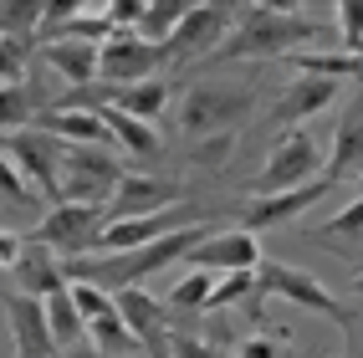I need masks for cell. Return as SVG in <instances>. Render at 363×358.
Instances as JSON below:
<instances>
[{"label":"cell","instance_id":"obj_21","mask_svg":"<svg viewBox=\"0 0 363 358\" xmlns=\"http://www.w3.org/2000/svg\"><path fill=\"white\" fill-rule=\"evenodd\" d=\"M41 62L72 87L98 82V46H87V41H41Z\"/></svg>","mask_w":363,"mask_h":358},{"label":"cell","instance_id":"obj_31","mask_svg":"<svg viewBox=\"0 0 363 358\" xmlns=\"http://www.w3.org/2000/svg\"><path fill=\"white\" fill-rule=\"evenodd\" d=\"M246 292H256V272H225V276H215V292L205 302V313H225V307L246 302Z\"/></svg>","mask_w":363,"mask_h":358},{"label":"cell","instance_id":"obj_39","mask_svg":"<svg viewBox=\"0 0 363 358\" xmlns=\"http://www.w3.org/2000/svg\"><path fill=\"white\" fill-rule=\"evenodd\" d=\"M235 358H281V343L277 338H246V348H240Z\"/></svg>","mask_w":363,"mask_h":358},{"label":"cell","instance_id":"obj_23","mask_svg":"<svg viewBox=\"0 0 363 358\" xmlns=\"http://www.w3.org/2000/svg\"><path fill=\"white\" fill-rule=\"evenodd\" d=\"M98 118H103V128L113 133V143H123L128 154H138V159H154L159 154V133L149 128V123H138V118H128V113H118V108H98Z\"/></svg>","mask_w":363,"mask_h":358},{"label":"cell","instance_id":"obj_6","mask_svg":"<svg viewBox=\"0 0 363 358\" xmlns=\"http://www.w3.org/2000/svg\"><path fill=\"white\" fill-rule=\"evenodd\" d=\"M256 292H261V297H286V302L307 307V313H323V318H333L337 328L348 332V307L337 302L312 272H302V267H286V261H266V256H261V267H256Z\"/></svg>","mask_w":363,"mask_h":358},{"label":"cell","instance_id":"obj_12","mask_svg":"<svg viewBox=\"0 0 363 358\" xmlns=\"http://www.w3.org/2000/svg\"><path fill=\"white\" fill-rule=\"evenodd\" d=\"M230 26H235V11L230 6H189V16L174 26V36H169L159 52H164V62L200 57V52H210V46H220Z\"/></svg>","mask_w":363,"mask_h":358},{"label":"cell","instance_id":"obj_8","mask_svg":"<svg viewBox=\"0 0 363 358\" xmlns=\"http://www.w3.org/2000/svg\"><path fill=\"white\" fill-rule=\"evenodd\" d=\"M154 67H164V52L149 41H138L133 31H113L98 46V82L108 87H133V82H149Z\"/></svg>","mask_w":363,"mask_h":358},{"label":"cell","instance_id":"obj_7","mask_svg":"<svg viewBox=\"0 0 363 358\" xmlns=\"http://www.w3.org/2000/svg\"><path fill=\"white\" fill-rule=\"evenodd\" d=\"M57 149H62V143L46 138V133H36V128H21V133H6V138H0V154H6L16 169H21V179L36 189V200H52V205H62Z\"/></svg>","mask_w":363,"mask_h":358},{"label":"cell","instance_id":"obj_37","mask_svg":"<svg viewBox=\"0 0 363 358\" xmlns=\"http://www.w3.org/2000/svg\"><path fill=\"white\" fill-rule=\"evenodd\" d=\"M174 358H235V353L220 348V343L195 338V332H174Z\"/></svg>","mask_w":363,"mask_h":358},{"label":"cell","instance_id":"obj_25","mask_svg":"<svg viewBox=\"0 0 363 358\" xmlns=\"http://www.w3.org/2000/svg\"><path fill=\"white\" fill-rule=\"evenodd\" d=\"M87 348H98L108 358H128V353H138V338L128 332V323L118 318V307H113V313H103V318L87 323Z\"/></svg>","mask_w":363,"mask_h":358},{"label":"cell","instance_id":"obj_26","mask_svg":"<svg viewBox=\"0 0 363 358\" xmlns=\"http://www.w3.org/2000/svg\"><path fill=\"white\" fill-rule=\"evenodd\" d=\"M46 328H52L57 348H77V343H87V323H82V313H77V307H72L67 286L46 297Z\"/></svg>","mask_w":363,"mask_h":358},{"label":"cell","instance_id":"obj_4","mask_svg":"<svg viewBox=\"0 0 363 358\" xmlns=\"http://www.w3.org/2000/svg\"><path fill=\"white\" fill-rule=\"evenodd\" d=\"M312 179H323V149H318V138L302 133V128H286L272 143V154H266L261 174H256V200L281 195V189H297V184H312Z\"/></svg>","mask_w":363,"mask_h":358},{"label":"cell","instance_id":"obj_30","mask_svg":"<svg viewBox=\"0 0 363 358\" xmlns=\"http://www.w3.org/2000/svg\"><path fill=\"white\" fill-rule=\"evenodd\" d=\"M26 67H31V41L0 36V87H26Z\"/></svg>","mask_w":363,"mask_h":358},{"label":"cell","instance_id":"obj_10","mask_svg":"<svg viewBox=\"0 0 363 358\" xmlns=\"http://www.w3.org/2000/svg\"><path fill=\"white\" fill-rule=\"evenodd\" d=\"M184 225H200V210H195V205L159 210V215H133V220H113V225L98 230V246H92V251H108V256L138 251V246L159 241V235H169V230H184Z\"/></svg>","mask_w":363,"mask_h":358},{"label":"cell","instance_id":"obj_14","mask_svg":"<svg viewBox=\"0 0 363 358\" xmlns=\"http://www.w3.org/2000/svg\"><path fill=\"white\" fill-rule=\"evenodd\" d=\"M184 189L169 184V179H154V174H123L108 200V225L113 220H133V215H159L164 205H179Z\"/></svg>","mask_w":363,"mask_h":358},{"label":"cell","instance_id":"obj_41","mask_svg":"<svg viewBox=\"0 0 363 358\" xmlns=\"http://www.w3.org/2000/svg\"><path fill=\"white\" fill-rule=\"evenodd\" d=\"M72 358H108V353H98V348H87V343H77V348H72Z\"/></svg>","mask_w":363,"mask_h":358},{"label":"cell","instance_id":"obj_3","mask_svg":"<svg viewBox=\"0 0 363 358\" xmlns=\"http://www.w3.org/2000/svg\"><path fill=\"white\" fill-rule=\"evenodd\" d=\"M57 169H62V200L67 205H108L123 164L113 149H87V143H62L57 149Z\"/></svg>","mask_w":363,"mask_h":358},{"label":"cell","instance_id":"obj_38","mask_svg":"<svg viewBox=\"0 0 363 358\" xmlns=\"http://www.w3.org/2000/svg\"><path fill=\"white\" fill-rule=\"evenodd\" d=\"M21 251H26V235H16V230H0V267H6V272H16Z\"/></svg>","mask_w":363,"mask_h":358},{"label":"cell","instance_id":"obj_13","mask_svg":"<svg viewBox=\"0 0 363 358\" xmlns=\"http://www.w3.org/2000/svg\"><path fill=\"white\" fill-rule=\"evenodd\" d=\"M0 307H6L11 332H16V358H62L52 328H46V302L21 297V292H0Z\"/></svg>","mask_w":363,"mask_h":358},{"label":"cell","instance_id":"obj_9","mask_svg":"<svg viewBox=\"0 0 363 358\" xmlns=\"http://www.w3.org/2000/svg\"><path fill=\"white\" fill-rule=\"evenodd\" d=\"M113 307H118V318L128 323V332L138 338V348L149 358H174V328H169L159 297L138 292V286H123V292H113Z\"/></svg>","mask_w":363,"mask_h":358},{"label":"cell","instance_id":"obj_5","mask_svg":"<svg viewBox=\"0 0 363 358\" xmlns=\"http://www.w3.org/2000/svg\"><path fill=\"white\" fill-rule=\"evenodd\" d=\"M108 225V205H52L36 220V230L26 235V241L46 246L52 256L72 261V256H87L92 246H98V230Z\"/></svg>","mask_w":363,"mask_h":358},{"label":"cell","instance_id":"obj_17","mask_svg":"<svg viewBox=\"0 0 363 358\" xmlns=\"http://www.w3.org/2000/svg\"><path fill=\"white\" fill-rule=\"evenodd\" d=\"M62 286H67V276H62V256H52L46 246L26 241V251H21V261H16V292L46 302L52 292H62Z\"/></svg>","mask_w":363,"mask_h":358},{"label":"cell","instance_id":"obj_2","mask_svg":"<svg viewBox=\"0 0 363 358\" xmlns=\"http://www.w3.org/2000/svg\"><path fill=\"white\" fill-rule=\"evenodd\" d=\"M251 113H256V87L251 82H189L179 92L174 123L189 138H215V133H235Z\"/></svg>","mask_w":363,"mask_h":358},{"label":"cell","instance_id":"obj_34","mask_svg":"<svg viewBox=\"0 0 363 358\" xmlns=\"http://www.w3.org/2000/svg\"><path fill=\"white\" fill-rule=\"evenodd\" d=\"M0 200L16 205V210H31V205H36V189L21 179V169H16L6 154H0Z\"/></svg>","mask_w":363,"mask_h":358},{"label":"cell","instance_id":"obj_32","mask_svg":"<svg viewBox=\"0 0 363 358\" xmlns=\"http://www.w3.org/2000/svg\"><path fill=\"white\" fill-rule=\"evenodd\" d=\"M36 31H41V6H31V0L0 6V36H21V41H31Z\"/></svg>","mask_w":363,"mask_h":358},{"label":"cell","instance_id":"obj_18","mask_svg":"<svg viewBox=\"0 0 363 358\" xmlns=\"http://www.w3.org/2000/svg\"><path fill=\"white\" fill-rule=\"evenodd\" d=\"M36 133L57 138V143H87V149H108L113 133L103 128L98 113H57V108H41L36 113Z\"/></svg>","mask_w":363,"mask_h":358},{"label":"cell","instance_id":"obj_36","mask_svg":"<svg viewBox=\"0 0 363 358\" xmlns=\"http://www.w3.org/2000/svg\"><path fill=\"white\" fill-rule=\"evenodd\" d=\"M230 149H235V133H215V138H200L189 159H195L200 169H220V164L230 159Z\"/></svg>","mask_w":363,"mask_h":358},{"label":"cell","instance_id":"obj_27","mask_svg":"<svg viewBox=\"0 0 363 358\" xmlns=\"http://www.w3.org/2000/svg\"><path fill=\"white\" fill-rule=\"evenodd\" d=\"M297 72H307V77H328V82H343V77H363V57H348V52H292L286 57Z\"/></svg>","mask_w":363,"mask_h":358},{"label":"cell","instance_id":"obj_15","mask_svg":"<svg viewBox=\"0 0 363 358\" xmlns=\"http://www.w3.org/2000/svg\"><path fill=\"white\" fill-rule=\"evenodd\" d=\"M328 189H333V179H312V184H297V189H281V195H266V200H256L251 210H246V220H240V230H266V225H281V220H292V215H302L307 205H318V200H328Z\"/></svg>","mask_w":363,"mask_h":358},{"label":"cell","instance_id":"obj_29","mask_svg":"<svg viewBox=\"0 0 363 358\" xmlns=\"http://www.w3.org/2000/svg\"><path fill=\"white\" fill-rule=\"evenodd\" d=\"M210 292H215V272H189L184 281L169 286V307H179V313H205Z\"/></svg>","mask_w":363,"mask_h":358},{"label":"cell","instance_id":"obj_35","mask_svg":"<svg viewBox=\"0 0 363 358\" xmlns=\"http://www.w3.org/2000/svg\"><path fill=\"white\" fill-rule=\"evenodd\" d=\"M337 26H343V52L363 57V0H343L337 6Z\"/></svg>","mask_w":363,"mask_h":358},{"label":"cell","instance_id":"obj_28","mask_svg":"<svg viewBox=\"0 0 363 358\" xmlns=\"http://www.w3.org/2000/svg\"><path fill=\"white\" fill-rule=\"evenodd\" d=\"M36 113H41V98L31 87H0V138L36 123Z\"/></svg>","mask_w":363,"mask_h":358},{"label":"cell","instance_id":"obj_1","mask_svg":"<svg viewBox=\"0 0 363 358\" xmlns=\"http://www.w3.org/2000/svg\"><path fill=\"white\" fill-rule=\"evenodd\" d=\"M328 36L323 21L297 16V11H277V6H251L246 16H235V31L215 46V62H235V57H292L307 41Z\"/></svg>","mask_w":363,"mask_h":358},{"label":"cell","instance_id":"obj_24","mask_svg":"<svg viewBox=\"0 0 363 358\" xmlns=\"http://www.w3.org/2000/svg\"><path fill=\"white\" fill-rule=\"evenodd\" d=\"M184 16H189L184 0H149V6H143V16H138V26H133V36L149 41V46H164Z\"/></svg>","mask_w":363,"mask_h":358},{"label":"cell","instance_id":"obj_22","mask_svg":"<svg viewBox=\"0 0 363 358\" xmlns=\"http://www.w3.org/2000/svg\"><path fill=\"white\" fill-rule=\"evenodd\" d=\"M312 241L337 246V256H358V251H363V195H358V200H348V205L337 210L328 225L312 230Z\"/></svg>","mask_w":363,"mask_h":358},{"label":"cell","instance_id":"obj_11","mask_svg":"<svg viewBox=\"0 0 363 358\" xmlns=\"http://www.w3.org/2000/svg\"><path fill=\"white\" fill-rule=\"evenodd\" d=\"M184 261H189V272H215V276H225V272H256L261 267V246H256L251 230L235 225V230H210Z\"/></svg>","mask_w":363,"mask_h":358},{"label":"cell","instance_id":"obj_20","mask_svg":"<svg viewBox=\"0 0 363 358\" xmlns=\"http://www.w3.org/2000/svg\"><path fill=\"white\" fill-rule=\"evenodd\" d=\"M337 87H343V82H328V77H307V72H302V77H297L292 87H286L281 98H277L272 118H277V123H286V128H292V123H302V118L323 113V108H328V103L337 98Z\"/></svg>","mask_w":363,"mask_h":358},{"label":"cell","instance_id":"obj_19","mask_svg":"<svg viewBox=\"0 0 363 358\" xmlns=\"http://www.w3.org/2000/svg\"><path fill=\"white\" fill-rule=\"evenodd\" d=\"M169 98H174V82H164V77L133 82V87H108L103 82V103L118 108V113H128V118H138V123H154V118L169 108Z\"/></svg>","mask_w":363,"mask_h":358},{"label":"cell","instance_id":"obj_42","mask_svg":"<svg viewBox=\"0 0 363 358\" xmlns=\"http://www.w3.org/2000/svg\"><path fill=\"white\" fill-rule=\"evenodd\" d=\"M358 297H363V267H358Z\"/></svg>","mask_w":363,"mask_h":358},{"label":"cell","instance_id":"obj_40","mask_svg":"<svg viewBox=\"0 0 363 358\" xmlns=\"http://www.w3.org/2000/svg\"><path fill=\"white\" fill-rule=\"evenodd\" d=\"M348 332L363 338V297H358V307H348Z\"/></svg>","mask_w":363,"mask_h":358},{"label":"cell","instance_id":"obj_16","mask_svg":"<svg viewBox=\"0 0 363 358\" xmlns=\"http://www.w3.org/2000/svg\"><path fill=\"white\" fill-rule=\"evenodd\" d=\"M363 169V92L343 108V118H337V133H333V154L323 164V179H343V174H358Z\"/></svg>","mask_w":363,"mask_h":358},{"label":"cell","instance_id":"obj_33","mask_svg":"<svg viewBox=\"0 0 363 358\" xmlns=\"http://www.w3.org/2000/svg\"><path fill=\"white\" fill-rule=\"evenodd\" d=\"M67 297H72V307L82 313V323L113 313V297L103 292V286H92V281H67Z\"/></svg>","mask_w":363,"mask_h":358}]
</instances>
